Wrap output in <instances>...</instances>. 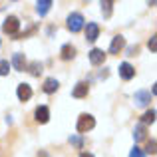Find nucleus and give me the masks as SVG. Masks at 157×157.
<instances>
[{"label":"nucleus","mask_w":157,"mask_h":157,"mask_svg":"<svg viewBox=\"0 0 157 157\" xmlns=\"http://www.w3.org/2000/svg\"><path fill=\"white\" fill-rule=\"evenodd\" d=\"M94 125H96V119H94V115H90V113H82L80 117H78L76 129L80 131V133H86V131L94 129Z\"/></svg>","instance_id":"f257e3e1"},{"label":"nucleus","mask_w":157,"mask_h":157,"mask_svg":"<svg viewBox=\"0 0 157 157\" xmlns=\"http://www.w3.org/2000/svg\"><path fill=\"white\" fill-rule=\"evenodd\" d=\"M68 28L72 32H80L82 28H84V16L80 14V12H74V14L68 16Z\"/></svg>","instance_id":"f03ea898"},{"label":"nucleus","mask_w":157,"mask_h":157,"mask_svg":"<svg viewBox=\"0 0 157 157\" xmlns=\"http://www.w3.org/2000/svg\"><path fill=\"white\" fill-rule=\"evenodd\" d=\"M18 28H20V22H18L16 16H8V18L4 20V24H2V30L6 32V34H12V36L18 34Z\"/></svg>","instance_id":"7ed1b4c3"},{"label":"nucleus","mask_w":157,"mask_h":157,"mask_svg":"<svg viewBox=\"0 0 157 157\" xmlns=\"http://www.w3.org/2000/svg\"><path fill=\"white\" fill-rule=\"evenodd\" d=\"M98 36H100V26L96 22H88V26H86V38L90 42H94V40H98Z\"/></svg>","instance_id":"20e7f679"},{"label":"nucleus","mask_w":157,"mask_h":157,"mask_svg":"<svg viewBox=\"0 0 157 157\" xmlns=\"http://www.w3.org/2000/svg\"><path fill=\"white\" fill-rule=\"evenodd\" d=\"M123 46H125V38L123 36H115L113 40H111V46H109V54H119L123 50Z\"/></svg>","instance_id":"39448f33"},{"label":"nucleus","mask_w":157,"mask_h":157,"mask_svg":"<svg viewBox=\"0 0 157 157\" xmlns=\"http://www.w3.org/2000/svg\"><path fill=\"white\" fill-rule=\"evenodd\" d=\"M104 60H105V54H104V50H100V48H94V50L90 52V62H92L94 66L104 64Z\"/></svg>","instance_id":"423d86ee"},{"label":"nucleus","mask_w":157,"mask_h":157,"mask_svg":"<svg viewBox=\"0 0 157 157\" xmlns=\"http://www.w3.org/2000/svg\"><path fill=\"white\" fill-rule=\"evenodd\" d=\"M16 94H18V100H20V101H28V100L32 98V88H30L28 84H20V86H18V92H16Z\"/></svg>","instance_id":"0eeeda50"},{"label":"nucleus","mask_w":157,"mask_h":157,"mask_svg":"<svg viewBox=\"0 0 157 157\" xmlns=\"http://www.w3.org/2000/svg\"><path fill=\"white\" fill-rule=\"evenodd\" d=\"M119 76L123 78V80H131V78L135 76V70L131 64H127V62H123L121 66H119Z\"/></svg>","instance_id":"6e6552de"},{"label":"nucleus","mask_w":157,"mask_h":157,"mask_svg":"<svg viewBox=\"0 0 157 157\" xmlns=\"http://www.w3.org/2000/svg\"><path fill=\"white\" fill-rule=\"evenodd\" d=\"M36 121H40V123H46L48 119H50V109H48L46 105H40V107H36Z\"/></svg>","instance_id":"1a4fd4ad"},{"label":"nucleus","mask_w":157,"mask_h":157,"mask_svg":"<svg viewBox=\"0 0 157 157\" xmlns=\"http://www.w3.org/2000/svg\"><path fill=\"white\" fill-rule=\"evenodd\" d=\"M12 66H14V70H18V72H24V68H26V58H24V54H14V56H12Z\"/></svg>","instance_id":"9d476101"},{"label":"nucleus","mask_w":157,"mask_h":157,"mask_svg":"<svg viewBox=\"0 0 157 157\" xmlns=\"http://www.w3.org/2000/svg\"><path fill=\"white\" fill-rule=\"evenodd\" d=\"M151 101V94L145 92V90H139L137 94H135V104L137 105H147Z\"/></svg>","instance_id":"9b49d317"},{"label":"nucleus","mask_w":157,"mask_h":157,"mask_svg":"<svg viewBox=\"0 0 157 157\" xmlns=\"http://www.w3.org/2000/svg\"><path fill=\"white\" fill-rule=\"evenodd\" d=\"M88 92H90V86L86 84V82H80V84L74 88L72 96H74V98H86V96H88Z\"/></svg>","instance_id":"f8f14e48"},{"label":"nucleus","mask_w":157,"mask_h":157,"mask_svg":"<svg viewBox=\"0 0 157 157\" xmlns=\"http://www.w3.org/2000/svg\"><path fill=\"white\" fill-rule=\"evenodd\" d=\"M58 88H60V84H58L56 78H48V80L44 82V88H42V90H44L46 94H54Z\"/></svg>","instance_id":"ddd939ff"},{"label":"nucleus","mask_w":157,"mask_h":157,"mask_svg":"<svg viewBox=\"0 0 157 157\" xmlns=\"http://www.w3.org/2000/svg\"><path fill=\"white\" fill-rule=\"evenodd\" d=\"M74 56H76V48L70 46V44H66V46L62 48V60H72Z\"/></svg>","instance_id":"4468645a"},{"label":"nucleus","mask_w":157,"mask_h":157,"mask_svg":"<svg viewBox=\"0 0 157 157\" xmlns=\"http://www.w3.org/2000/svg\"><path fill=\"white\" fill-rule=\"evenodd\" d=\"M50 6H52V0H42V2L36 4V10H38V14H40V16H44L48 10H50Z\"/></svg>","instance_id":"2eb2a0df"},{"label":"nucleus","mask_w":157,"mask_h":157,"mask_svg":"<svg viewBox=\"0 0 157 157\" xmlns=\"http://www.w3.org/2000/svg\"><path fill=\"white\" fill-rule=\"evenodd\" d=\"M145 133H147V131H145V125H143V123H139V125L133 129V139H135V141H141V139H145Z\"/></svg>","instance_id":"dca6fc26"},{"label":"nucleus","mask_w":157,"mask_h":157,"mask_svg":"<svg viewBox=\"0 0 157 157\" xmlns=\"http://www.w3.org/2000/svg\"><path fill=\"white\" fill-rule=\"evenodd\" d=\"M141 121H143V125H145V123H153L155 121V111L153 109L145 111V113H143V117H141Z\"/></svg>","instance_id":"f3484780"},{"label":"nucleus","mask_w":157,"mask_h":157,"mask_svg":"<svg viewBox=\"0 0 157 157\" xmlns=\"http://www.w3.org/2000/svg\"><path fill=\"white\" fill-rule=\"evenodd\" d=\"M111 6H113V2H101V12H104L105 18L111 16Z\"/></svg>","instance_id":"a211bd4d"},{"label":"nucleus","mask_w":157,"mask_h":157,"mask_svg":"<svg viewBox=\"0 0 157 157\" xmlns=\"http://www.w3.org/2000/svg\"><path fill=\"white\" fill-rule=\"evenodd\" d=\"M40 72H42V64H38V62L30 64V74L32 76H40Z\"/></svg>","instance_id":"6ab92c4d"},{"label":"nucleus","mask_w":157,"mask_h":157,"mask_svg":"<svg viewBox=\"0 0 157 157\" xmlns=\"http://www.w3.org/2000/svg\"><path fill=\"white\" fill-rule=\"evenodd\" d=\"M8 72H10V64L6 60H0V76H6Z\"/></svg>","instance_id":"aec40b11"},{"label":"nucleus","mask_w":157,"mask_h":157,"mask_svg":"<svg viewBox=\"0 0 157 157\" xmlns=\"http://www.w3.org/2000/svg\"><path fill=\"white\" fill-rule=\"evenodd\" d=\"M129 157H145V153H143L139 147H133V149H131V153H129Z\"/></svg>","instance_id":"412c9836"},{"label":"nucleus","mask_w":157,"mask_h":157,"mask_svg":"<svg viewBox=\"0 0 157 157\" xmlns=\"http://www.w3.org/2000/svg\"><path fill=\"white\" fill-rule=\"evenodd\" d=\"M149 48H151V52H155V50H157V42H155V36H153V38L149 40Z\"/></svg>","instance_id":"4be33fe9"},{"label":"nucleus","mask_w":157,"mask_h":157,"mask_svg":"<svg viewBox=\"0 0 157 157\" xmlns=\"http://www.w3.org/2000/svg\"><path fill=\"white\" fill-rule=\"evenodd\" d=\"M147 151H149V153H155V141H149V145H147Z\"/></svg>","instance_id":"5701e85b"},{"label":"nucleus","mask_w":157,"mask_h":157,"mask_svg":"<svg viewBox=\"0 0 157 157\" xmlns=\"http://www.w3.org/2000/svg\"><path fill=\"white\" fill-rule=\"evenodd\" d=\"M80 157H94V155H92V153H82Z\"/></svg>","instance_id":"b1692460"}]
</instances>
